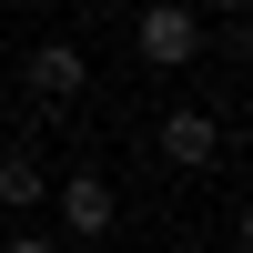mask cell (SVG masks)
I'll list each match as a JSON object with an SVG mask.
<instances>
[{
    "mask_svg": "<svg viewBox=\"0 0 253 253\" xmlns=\"http://www.w3.org/2000/svg\"><path fill=\"white\" fill-rule=\"evenodd\" d=\"M132 51L152 61V71H193V61H203V20H193V0H142Z\"/></svg>",
    "mask_w": 253,
    "mask_h": 253,
    "instance_id": "cell-1",
    "label": "cell"
},
{
    "mask_svg": "<svg viewBox=\"0 0 253 253\" xmlns=\"http://www.w3.org/2000/svg\"><path fill=\"white\" fill-rule=\"evenodd\" d=\"M41 213H61V233H71V243H101V233L122 223V203H112V182H101V172H71V182H51Z\"/></svg>",
    "mask_w": 253,
    "mask_h": 253,
    "instance_id": "cell-2",
    "label": "cell"
},
{
    "mask_svg": "<svg viewBox=\"0 0 253 253\" xmlns=\"http://www.w3.org/2000/svg\"><path fill=\"white\" fill-rule=\"evenodd\" d=\"M213 152H223V122H213V112H193V101H182V112H162V162L203 172Z\"/></svg>",
    "mask_w": 253,
    "mask_h": 253,
    "instance_id": "cell-3",
    "label": "cell"
},
{
    "mask_svg": "<svg viewBox=\"0 0 253 253\" xmlns=\"http://www.w3.org/2000/svg\"><path fill=\"white\" fill-rule=\"evenodd\" d=\"M81 81H91L81 41H41L31 51V101H81Z\"/></svg>",
    "mask_w": 253,
    "mask_h": 253,
    "instance_id": "cell-4",
    "label": "cell"
},
{
    "mask_svg": "<svg viewBox=\"0 0 253 253\" xmlns=\"http://www.w3.org/2000/svg\"><path fill=\"white\" fill-rule=\"evenodd\" d=\"M41 203H51V172H41L31 142H10L0 152V213H41Z\"/></svg>",
    "mask_w": 253,
    "mask_h": 253,
    "instance_id": "cell-5",
    "label": "cell"
},
{
    "mask_svg": "<svg viewBox=\"0 0 253 253\" xmlns=\"http://www.w3.org/2000/svg\"><path fill=\"white\" fill-rule=\"evenodd\" d=\"M0 253H61V233H10Z\"/></svg>",
    "mask_w": 253,
    "mask_h": 253,
    "instance_id": "cell-6",
    "label": "cell"
},
{
    "mask_svg": "<svg viewBox=\"0 0 253 253\" xmlns=\"http://www.w3.org/2000/svg\"><path fill=\"white\" fill-rule=\"evenodd\" d=\"M203 10H243V0H203Z\"/></svg>",
    "mask_w": 253,
    "mask_h": 253,
    "instance_id": "cell-7",
    "label": "cell"
}]
</instances>
